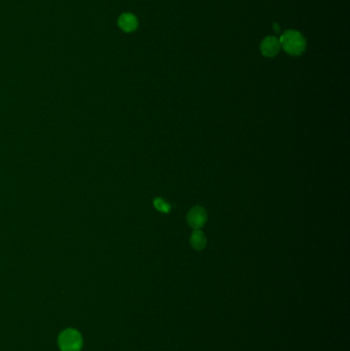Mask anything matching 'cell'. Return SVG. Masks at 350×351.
<instances>
[{
	"mask_svg": "<svg viewBox=\"0 0 350 351\" xmlns=\"http://www.w3.org/2000/svg\"><path fill=\"white\" fill-rule=\"evenodd\" d=\"M118 26L124 32H132L138 28V19L132 14H122L118 19Z\"/></svg>",
	"mask_w": 350,
	"mask_h": 351,
	"instance_id": "5",
	"label": "cell"
},
{
	"mask_svg": "<svg viewBox=\"0 0 350 351\" xmlns=\"http://www.w3.org/2000/svg\"><path fill=\"white\" fill-rule=\"evenodd\" d=\"M187 223L194 230H200L207 220L205 209L202 206H193L187 214Z\"/></svg>",
	"mask_w": 350,
	"mask_h": 351,
	"instance_id": "2",
	"label": "cell"
},
{
	"mask_svg": "<svg viewBox=\"0 0 350 351\" xmlns=\"http://www.w3.org/2000/svg\"><path fill=\"white\" fill-rule=\"evenodd\" d=\"M153 204L155 206V208L158 210V212L160 213H164V214H167V213H170L171 212V204L168 203L166 200H164L163 198L160 197H157L153 200Z\"/></svg>",
	"mask_w": 350,
	"mask_h": 351,
	"instance_id": "7",
	"label": "cell"
},
{
	"mask_svg": "<svg viewBox=\"0 0 350 351\" xmlns=\"http://www.w3.org/2000/svg\"><path fill=\"white\" fill-rule=\"evenodd\" d=\"M190 245L196 251L204 250L206 246V238L200 230H194L190 236Z\"/></svg>",
	"mask_w": 350,
	"mask_h": 351,
	"instance_id": "6",
	"label": "cell"
},
{
	"mask_svg": "<svg viewBox=\"0 0 350 351\" xmlns=\"http://www.w3.org/2000/svg\"><path fill=\"white\" fill-rule=\"evenodd\" d=\"M282 48H284L291 56H300L306 49V40L303 35L295 30L286 31L281 39Z\"/></svg>",
	"mask_w": 350,
	"mask_h": 351,
	"instance_id": "1",
	"label": "cell"
},
{
	"mask_svg": "<svg viewBox=\"0 0 350 351\" xmlns=\"http://www.w3.org/2000/svg\"><path fill=\"white\" fill-rule=\"evenodd\" d=\"M281 48H282V45H281V42H279V39H277L274 36L266 37L261 42V45H260L262 55L267 58L275 57L279 52V50H281Z\"/></svg>",
	"mask_w": 350,
	"mask_h": 351,
	"instance_id": "4",
	"label": "cell"
},
{
	"mask_svg": "<svg viewBox=\"0 0 350 351\" xmlns=\"http://www.w3.org/2000/svg\"><path fill=\"white\" fill-rule=\"evenodd\" d=\"M80 343V337L74 331H66L60 337V345L64 351H76Z\"/></svg>",
	"mask_w": 350,
	"mask_h": 351,
	"instance_id": "3",
	"label": "cell"
}]
</instances>
